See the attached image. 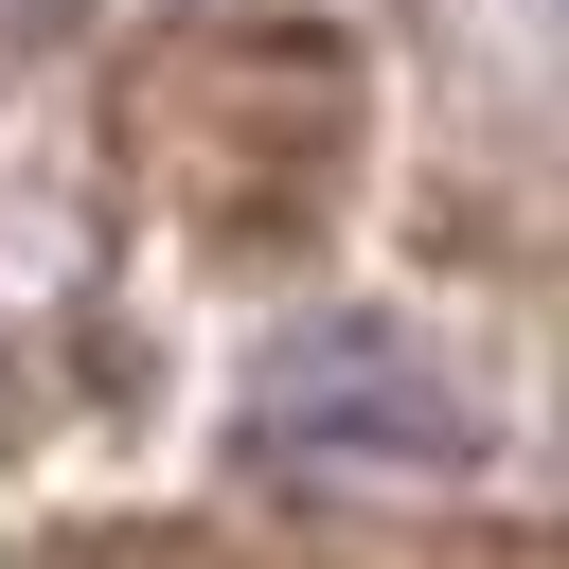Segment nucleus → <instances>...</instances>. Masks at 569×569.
Instances as JSON below:
<instances>
[{
  "instance_id": "nucleus-1",
  "label": "nucleus",
  "mask_w": 569,
  "mask_h": 569,
  "mask_svg": "<svg viewBox=\"0 0 569 569\" xmlns=\"http://www.w3.org/2000/svg\"><path fill=\"white\" fill-rule=\"evenodd\" d=\"M249 445L267 462H320V480H445V462H480V391L409 320L338 302V320H302L249 373Z\"/></svg>"
}]
</instances>
